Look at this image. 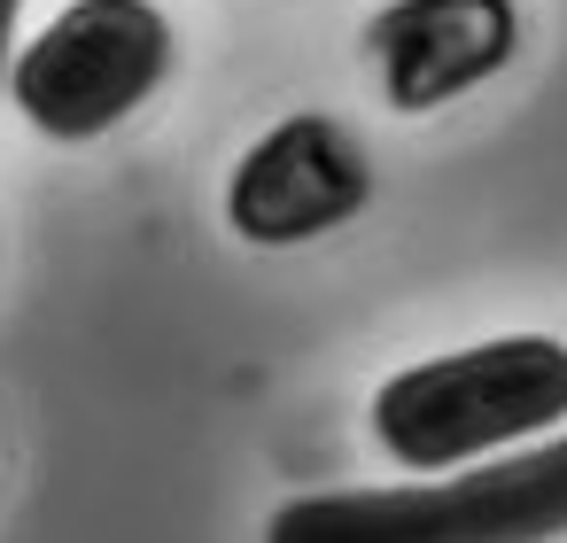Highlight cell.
<instances>
[{
  "instance_id": "1",
  "label": "cell",
  "mask_w": 567,
  "mask_h": 543,
  "mask_svg": "<svg viewBox=\"0 0 567 543\" xmlns=\"http://www.w3.org/2000/svg\"><path fill=\"white\" fill-rule=\"evenodd\" d=\"M567 411V342L551 334H505L458 357L404 365L373 396V442L396 466H466L482 450H505L520 435L559 427Z\"/></svg>"
},
{
  "instance_id": "7",
  "label": "cell",
  "mask_w": 567,
  "mask_h": 543,
  "mask_svg": "<svg viewBox=\"0 0 567 543\" xmlns=\"http://www.w3.org/2000/svg\"><path fill=\"white\" fill-rule=\"evenodd\" d=\"M17 9H24V0H0V86H9V71H17V63H9V32H17Z\"/></svg>"
},
{
  "instance_id": "2",
  "label": "cell",
  "mask_w": 567,
  "mask_h": 543,
  "mask_svg": "<svg viewBox=\"0 0 567 543\" xmlns=\"http://www.w3.org/2000/svg\"><path fill=\"white\" fill-rule=\"evenodd\" d=\"M172 71V24L148 0H71L17 55L9 94L48 140H94L125 125Z\"/></svg>"
},
{
  "instance_id": "6",
  "label": "cell",
  "mask_w": 567,
  "mask_h": 543,
  "mask_svg": "<svg viewBox=\"0 0 567 543\" xmlns=\"http://www.w3.org/2000/svg\"><path fill=\"white\" fill-rule=\"evenodd\" d=\"M265 543H451L435 481L404 489H327V497H288L265 528Z\"/></svg>"
},
{
  "instance_id": "4",
  "label": "cell",
  "mask_w": 567,
  "mask_h": 543,
  "mask_svg": "<svg viewBox=\"0 0 567 543\" xmlns=\"http://www.w3.org/2000/svg\"><path fill=\"white\" fill-rule=\"evenodd\" d=\"M389 109H435L482 79H497L520 48L513 0H389L365 24Z\"/></svg>"
},
{
  "instance_id": "3",
  "label": "cell",
  "mask_w": 567,
  "mask_h": 543,
  "mask_svg": "<svg viewBox=\"0 0 567 543\" xmlns=\"http://www.w3.org/2000/svg\"><path fill=\"white\" fill-rule=\"evenodd\" d=\"M365 195H373V171H365L358 140L334 117H288L241 156V171L226 187V218L241 241L288 249V241L350 226L365 210Z\"/></svg>"
},
{
  "instance_id": "5",
  "label": "cell",
  "mask_w": 567,
  "mask_h": 543,
  "mask_svg": "<svg viewBox=\"0 0 567 543\" xmlns=\"http://www.w3.org/2000/svg\"><path fill=\"white\" fill-rule=\"evenodd\" d=\"M451 543H551L567 535V435L435 481Z\"/></svg>"
}]
</instances>
